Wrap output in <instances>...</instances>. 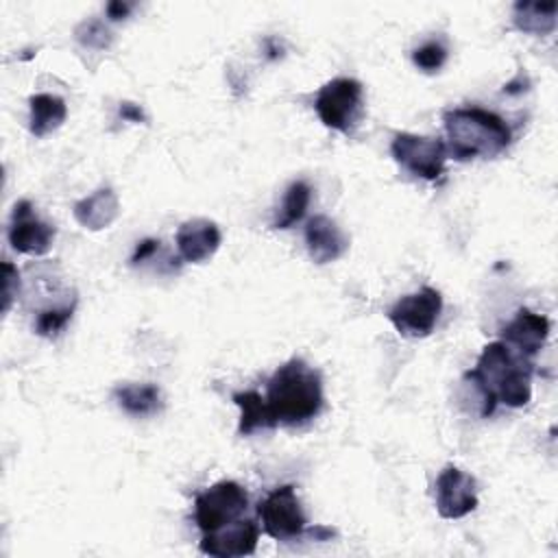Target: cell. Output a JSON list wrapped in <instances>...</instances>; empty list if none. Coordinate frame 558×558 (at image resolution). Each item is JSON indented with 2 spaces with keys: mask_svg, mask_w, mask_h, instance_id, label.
I'll return each instance as SVG.
<instances>
[{
  "mask_svg": "<svg viewBox=\"0 0 558 558\" xmlns=\"http://www.w3.org/2000/svg\"><path fill=\"white\" fill-rule=\"evenodd\" d=\"M482 395V416H490L497 403L523 408L532 399V362L501 340L488 342L477 364L464 375Z\"/></svg>",
  "mask_w": 558,
  "mask_h": 558,
  "instance_id": "cell-1",
  "label": "cell"
},
{
  "mask_svg": "<svg viewBox=\"0 0 558 558\" xmlns=\"http://www.w3.org/2000/svg\"><path fill=\"white\" fill-rule=\"evenodd\" d=\"M266 403L283 425H303L323 408V381L307 362L292 357L279 366L266 386Z\"/></svg>",
  "mask_w": 558,
  "mask_h": 558,
  "instance_id": "cell-2",
  "label": "cell"
},
{
  "mask_svg": "<svg viewBox=\"0 0 558 558\" xmlns=\"http://www.w3.org/2000/svg\"><path fill=\"white\" fill-rule=\"evenodd\" d=\"M447 131V153L466 161L473 157H495L512 140L510 126L497 113L482 107H456L442 113Z\"/></svg>",
  "mask_w": 558,
  "mask_h": 558,
  "instance_id": "cell-3",
  "label": "cell"
},
{
  "mask_svg": "<svg viewBox=\"0 0 558 558\" xmlns=\"http://www.w3.org/2000/svg\"><path fill=\"white\" fill-rule=\"evenodd\" d=\"M362 83L349 76L327 81L314 100L320 122L329 129L349 133L362 111Z\"/></svg>",
  "mask_w": 558,
  "mask_h": 558,
  "instance_id": "cell-4",
  "label": "cell"
},
{
  "mask_svg": "<svg viewBox=\"0 0 558 558\" xmlns=\"http://www.w3.org/2000/svg\"><path fill=\"white\" fill-rule=\"evenodd\" d=\"M248 508V495L238 482H218L203 490L194 501V521L198 530L214 532L235 519Z\"/></svg>",
  "mask_w": 558,
  "mask_h": 558,
  "instance_id": "cell-5",
  "label": "cell"
},
{
  "mask_svg": "<svg viewBox=\"0 0 558 558\" xmlns=\"http://www.w3.org/2000/svg\"><path fill=\"white\" fill-rule=\"evenodd\" d=\"M390 153L395 161L410 174L436 181L445 170L447 144L438 137H423L414 133H397Z\"/></svg>",
  "mask_w": 558,
  "mask_h": 558,
  "instance_id": "cell-6",
  "label": "cell"
},
{
  "mask_svg": "<svg viewBox=\"0 0 558 558\" xmlns=\"http://www.w3.org/2000/svg\"><path fill=\"white\" fill-rule=\"evenodd\" d=\"M440 310H442L440 292L425 286L414 294L401 296L388 310V320L405 338H425L434 331Z\"/></svg>",
  "mask_w": 558,
  "mask_h": 558,
  "instance_id": "cell-7",
  "label": "cell"
},
{
  "mask_svg": "<svg viewBox=\"0 0 558 558\" xmlns=\"http://www.w3.org/2000/svg\"><path fill=\"white\" fill-rule=\"evenodd\" d=\"M257 512L262 517L264 532L275 541L299 538L307 530V519L305 512L301 510L292 484L279 486L272 493H268L264 501H259Z\"/></svg>",
  "mask_w": 558,
  "mask_h": 558,
  "instance_id": "cell-8",
  "label": "cell"
},
{
  "mask_svg": "<svg viewBox=\"0 0 558 558\" xmlns=\"http://www.w3.org/2000/svg\"><path fill=\"white\" fill-rule=\"evenodd\" d=\"M477 508L475 480L458 466H445L436 477V510L442 519H460Z\"/></svg>",
  "mask_w": 558,
  "mask_h": 558,
  "instance_id": "cell-9",
  "label": "cell"
},
{
  "mask_svg": "<svg viewBox=\"0 0 558 558\" xmlns=\"http://www.w3.org/2000/svg\"><path fill=\"white\" fill-rule=\"evenodd\" d=\"M54 240V227L39 220L28 201H17L9 225V244L24 255H46Z\"/></svg>",
  "mask_w": 558,
  "mask_h": 558,
  "instance_id": "cell-10",
  "label": "cell"
},
{
  "mask_svg": "<svg viewBox=\"0 0 558 558\" xmlns=\"http://www.w3.org/2000/svg\"><path fill=\"white\" fill-rule=\"evenodd\" d=\"M259 530L248 519H235L214 532H205L198 549L214 558H240L251 556L257 547Z\"/></svg>",
  "mask_w": 558,
  "mask_h": 558,
  "instance_id": "cell-11",
  "label": "cell"
},
{
  "mask_svg": "<svg viewBox=\"0 0 558 558\" xmlns=\"http://www.w3.org/2000/svg\"><path fill=\"white\" fill-rule=\"evenodd\" d=\"M549 336V318L532 310L521 307L517 316L501 329V342L512 347L517 353L532 357L536 355Z\"/></svg>",
  "mask_w": 558,
  "mask_h": 558,
  "instance_id": "cell-12",
  "label": "cell"
},
{
  "mask_svg": "<svg viewBox=\"0 0 558 558\" xmlns=\"http://www.w3.org/2000/svg\"><path fill=\"white\" fill-rule=\"evenodd\" d=\"M222 242L220 229L214 220L207 218H192L185 220L177 231V248L183 262L201 264L209 259Z\"/></svg>",
  "mask_w": 558,
  "mask_h": 558,
  "instance_id": "cell-13",
  "label": "cell"
},
{
  "mask_svg": "<svg viewBox=\"0 0 558 558\" xmlns=\"http://www.w3.org/2000/svg\"><path fill=\"white\" fill-rule=\"evenodd\" d=\"M305 244L307 253L316 264H329L344 255L349 240L342 229L327 216H314L305 225Z\"/></svg>",
  "mask_w": 558,
  "mask_h": 558,
  "instance_id": "cell-14",
  "label": "cell"
},
{
  "mask_svg": "<svg viewBox=\"0 0 558 558\" xmlns=\"http://www.w3.org/2000/svg\"><path fill=\"white\" fill-rule=\"evenodd\" d=\"M72 214L76 222L89 231L107 229L120 216V201L111 187H100L74 203Z\"/></svg>",
  "mask_w": 558,
  "mask_h": 558,
  "instance_id": "cell-15",
  "label": "cell"
},
{
  "mask_svg": "<svg viewBox=\"0 0 558 558\" xmlns=\"http://www.w3.org/2000/svg\"><path fill=\"white\" fill-rule=\"evenodd\" d=\"M556 11L554 0H519L512 7V24L527 35H549L556 31Z\"/></svg>",
  "mask_w": 558,
  "mask_h": 558,
  "instance_id": "cell-16",
  "label": "cell"
},
{
  "mask_svg": "<svg viewBox=\"0 0 558 558\" xmlns=\"http://www.w3.org/2000/svg\"><path fill=\"white\" fill-rule=\"evenodd\" d=\"M28 107H31L28 129L35 137H44L50 131L59 129L68 116V107L63 98L54 94H33L28 98Z\"/></svg>",
  "mask_w": 558,
  "mask_h": 558,
  "instance_id": "cell-17",
  "label": "cell"
},
{
  "mask_svg": "<svg viewBox=\"0 0 558 558\" xmlns=\"http://www.w3.org/2000/svg\"><path fill=\"white\" fill-rule=\"evenodd\" d=\"M231 399L240 408V425H238L240 436H251L257 429L277 427V421L266 403V397H262L259 392L244 390V392H235Z\"/></svg>",
  "mask_w": 558,
  "mask_h": 558,
  "instance_id": "cell-18",
  "label": "cell"
},
{
  "mask_svg": "<svg viewBox=\"0 0 558 558\" xmlns=\"http://www.w3.org/2000/svg\"><path fill=\"white\" fill-rule=\"evenodd\" d=\"M118 405L131 416H148L161 408V390L155 384H124L113 390Z\"/></svg>",
  "mask_w": 558,
  "mask_h": 558,
  "instance_id": "cell-19",
  "label": "cell"
},
{
  "mask_svg": "<svg viewBox=\"0 0 558 558\" xmlns=\"http://www.w3.org/2000/svg\"><path fill=\"white\" fill-rule=\"evenodd\" d=\"M310 198H312V187L305 181H292L283 194L281 209H279L272 227L290 229L292 225H296L305 216Z\"/></svg>",
  "mask_w": 558,
  "mask_h": 558,
  "instance_id": "cell-20",
  "label": "cell"
},
{
  "mask_svg": "<svg viewBox=\"0 0 558 558\" xmlns=\"http://www.w3.org/2000/svg\"><path fill=\"white\" fill-rule=\"evenodd\" d=\"M72 312H74V301H72L70 305L48 307V310L39 312L37 323H35V331H37L39 336H46V338L57 336V333L68 325V320L72 318Z\"/></svg>",
  "mask_w": 558,
  "mask_h": 558,
  "instance_id": "cell-21",
  "label": "cell"
},
{
  "mask_svg": "<svg viewBox=\"0 0 558 558\" xmlns=\"http://www.w3.org/2000/svg\"><path fill=\"white\" fill-rule=\"evenodd\" d=\"M412 61L423 72H436L447 61V48L440 41H425L423 46L414 48Z\"/></svg>",
  "mask_w": 558,
  "mask_h": 558,
  "instance_id": "cell-22",
  "label": "cell"
},
{
  "mask_svg": "<svg viewBox=\"0 0 558 558\" xmlns=\"http://www.w3.org/2000/svg\"><path fill=\"white\" fill-rule=\"evenodd\" d=\"M76 39L87 46V48H107L111 44V35L109 31L98 22V20H92V22H83L78 28H76Z\"/></svg>",
  "mask_w": 558,
  "mask_h": 558,
  "instance_id": "cell-23",
  "label": "cell"
},
{
  "mask_svg": "<svg viewBox=\"0 0 558 558\" xmlns=\"http://www.w3.org/2000/svg\"><path fill=\"white\" fill-rule=\"evenodd\" d=\"M20 292V272L11 262H2V312L11 310L13 299Z\"/></svg>",
  "mask_w": 558,
  "mask_h": 558,
  "instance_id": "cell-24",
  "label": "cell"
},
{
  "mask_svg": "<svg viewBox=\"0 0 558 558\" xmlns=\"http://www.w3.org/2000/svg\"><path fill=\"white\" fill-rule=\"evenodd\" d=\"M159 240H153V238H148V240H142L137 246H135V253H133V257H131V264L133 266H137L140 262H144V259H148V257H153V253L155 251H159Z\"/></svg>",
  "mask_w": 558,
  "mask_h": 558,
  "instance_id": "cell-25",
  "label": "cell"
},
{
  "mask_svg": "<svg viewBox=\"0 0 558 558\" xmlns=\"http://www.w3.org/2000/svg\"><path fill=\"white\" fill-rule=\"evenodd\" d=\"M120 118L126 122H146V116L135 102H120Z\"/></svg>",
  "mask_w": 558,
  "mask_h": 558,
  "instance_id": "cell-26",
  "label": "cell"
},
{
  "mask_svg": "<svg viewBox=\"0 0 558 558\" xmlns=\"http://www.w3.org/2000/svg\"><path fill=\"white\" fill-rule=\"evenodd\" d=\"M133 11V4L131 2H122V0H113L107 4V17L118 22V20H124L129 13Z\"/></svg>",
  "mask_w": 558,
  "mask_h": 558,
  "instance_id": "cell-27",
  "label": "cell"
}]
</instances>
